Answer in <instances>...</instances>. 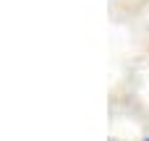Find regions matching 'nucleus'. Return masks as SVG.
<instances>
[{
    "instance_id": "nucleus-1",
    "label": "nucleus",
    "mask_w": 149,
    "mask_h": 141,
    "mask_svg": "<svg viewBox=\"0 0 149 141\" xmlns=\"http://www.w3.org/2000/svg\"><path fill=\"white\" fill-rule=\"evenodd\" d=\"M144 141H149V139H144Z\"/></svg>"
}]
</instances>
